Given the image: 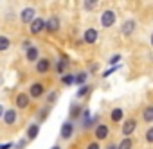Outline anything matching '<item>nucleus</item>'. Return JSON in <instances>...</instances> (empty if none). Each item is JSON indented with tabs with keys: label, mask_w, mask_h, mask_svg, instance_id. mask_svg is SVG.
<instances>
[{
	"label": "nucleus",
	"mask_w": 153,
	"mask_h": 149,
	"mask_svg": "<svg viewBox=\"0 0 153 149\" xmlns=\"http://www.w3.org/2000/svg\"><path fill=\"white\" fill-rule=\"evenodd\" d=\"M115 24V13L112 11V9H106V11H103L101 13V25L103 27H112Z\"/></svg>",
	"instance_id": "nucleus-1"
},
{
	"label": "nucleus",
	"mask_w": 153,
	"mask_h": 149,
	"mask_svg": "<svg viewBox=\"0 0 153 149\" xmlns=\"http://www.w3.org/2000/svg\"><path fill=\"white\" fill-rule=\"evenodd\" d=\"M43 29H45V20H43V18H34V20L31 22V25H29L31 34H40Z\"/></svg>",
	"instance_id": "nucleus-2"
},
{
	"label": "nucleus",
	"mask_w": 153,
	"mask_h": 149,
	"mask_svg": "<svg viewBox=\"0 0 153 149\" xmlns=\"http://www.w3.org/2000/svg\"><path fill=\"white\" fill-rule=\"evenodd\" d=\"M43 92H45L43 85L36 81V83H33V85H31V88H29V97H31V99H38V97H42V95H43Z\"/></svg>",
	"instance_id": "nucleus-3"
},
{
	"label": "nucleus",
	"mask_w": 153,
	"mask_h": 149,
	"mask_svg": "<svg viewBox=\"0 0 153 149\" xmlns=\"http://www.w3.org/2000/svg\"><path fill=\"white\" fill-rule=\"evenodd\" d=\"M74 135V124L72 122H63V126H61V131H59V136L63 138V140H68L70 136Z\"/></svg>",
	"instance_id": "nucleus-4"
},
{
	"label": "nucleus",
	"mask_w": 153,
	"mask_h": 149,
	"mask_svg": "<svg viewBox=\"0 0 153 149\" xmlns=\"http://www.w3.org/2000/svg\"><path fill=\"white\" fill-rule=\"evenodd\" d=\"M135 128H137V120L135 119H126L124 124H123V135L124 136H130L135 131Z\"/></svg>",
	"instance_id": "nucleus-5"
},
{
	"label": "nucleus",
	"mask_w": 153,
	"mask_h": 149,
	"mask_svg": "<svg viewBox=\"0 0 153 149\" xmlns=\"http://www.w3.org/2000/svg\"><path fill=\"white\" fill-rule=\"evenodd\" d=\"M20 18H22L24 24H31V22L36 18V11H34V7H25V9L22 11Z\"/></svg>",
	"instance_id": "nucleus-6"
},
{
	"label": "nucleus",
	"mask_w": 153,
	"mask_h": 149,
	"mask_svg": "<svg viewBox=\"0 0 153 149\" xmlns=\"http://www.w3.org/2000/svg\"><path fill=\"white\" fill-rule=\"evenodd\" d=\"M49 70H51V61L47 58H40L36 61V72L38 74H47Z\"/></svg>",
	"instance_id": "nucleus-7"
},
{
	"label": "nucleus",
	"mask_w": 153,
	"mask_h": 149,
	"mask_svg": "<svg viewBox=\"0 0 153 149\" xmlns=\"http://www.w3.org/2000/svg\"><path fill=\"white\" fill-rule=\"evenodd\" d=\"M108 133H110V128L105 122L97 124V128H96V140H105L108 136Z\"/></svg>",
	"instance_id": "nucleus-8"
},
{
	"label": "nucleus",
	"mask_w": 153,
	"mask_h": 149,
	"mask_svg": "<svg viewBox=\"0 0 153 149\" xmlns=\"http://www.w3.org/2000/svg\"><path fill=\"white\" fill-rule=\"evenodd\" d=\"M25 59H27L29 63L38 61V59H40V50H38L34 45H31L29 49H25Z\"/></svg>",
	"instance_id": "nucleus-9"
},
{
	"label": "nucleus",
	"mask_w": 153,
	"mask_h": 149,
	"mask_svg": "<svg viewBox=\"0 0 153 149\" xmlns=\"http://www.w3.org/2000/svg\"><path fill=\"white\" fill-rule=\"evenodd\" d=\"M135 27H137L135 20H126V22L123 24V27H121V32H123L124 36H131L133 31H135Z\"/></svg>",
	"instance_id": "nucleus-10"
},
{
	"label": "nucleus",
	"mask_w": 153,
	"mask_h": 149,
	"mask_svg": "<svg viewBox=\"0 0 153 149\" xmlns=\"http://www.w3.org/2000/svg\"><path fill=\"white\" fill-rule=\"evenodd\" d=\"M83 41L88 43V45H94L97 41V31L96 29H87L85 34H83Z\"/></svg>",
	"instance_id": "nucleus-11"
},
{
	"label": "nucleus",
	"mask_w": 153,
	"mask_h": 149,
	"mask_svg": "<svg viewBox=\"0 0 153 149\" xmlns=\"http://www.w3.org/2000/svg\"><path fill=\"white\" fill-rule=\"evenodd\" d=\"M16 117H18L16 115V110H13V108L11 110H6L4 111V122H6V126H13L16 122Z\"/></svg>",
	"instance_id": "nucleus-12"
},
{
	"label": "nucleus",
	"mask_w": 153,
	"mask_h": 149,
	"mask_svg": "<svg viewBox=\"0 0 153 149\" xmlns=\"http://www.w3.org/2000/svg\"><path fill=\"white\" fill-rule=\"evenodd\" d=\"M58 29H59V18L52 16V18H49V20L45 22V31H49V32H56Z\"/></svg>",
	"instance_id": "nucleus-13"
},
{
	"label": "nucleus",
	"mask_w": 153,
	"mask_h": 149,
	"mask_svg": "<svg viewBox=\"0 0 153 149\" xmlns=\"http://www.w3.org/2000/svg\"><path fill=\"white\" fill-rule=\"evenodd\" d=\"M29 101H31L29 94H18L16 95V108H20V110L27 108L29 106Z\"/></svg>",
	"instance_id": "nucleus-14"
},
{
	"label": "nucleus",
	"mask_w": 153,
	"mask_h": 149,
	"mask_svg": "<svg viewBox=\"0 0 153 149\" xmlns=\"http://www.w3.org/2000/svg\"><path fill=\"white\" fill-rule=\"evenodd\" d=\"M38 133H40V126L38 124H31L27 128V140H34L38 136Z\"/></svg>",
	"instance_id": "nucleus-15"
},
{
	"label": "nucleus",
	"mask_w": 153,
	"mask_h": 149,
	"mask_svg": "<svg viewBox=\"0 0 153 149\" xmlns=\"http://www.w3.org/2000/svg\"><path fill=\"white\" fill-rule=\"evenodd\" d=\"M133 147V140L130 136H124L119 144H117V149H131Z\"/></svg>",
	"instance_id": "nucleus-16"
},
{
	"label": "nucleus",
	"mask_w": 153,
	"mask_h": 149,
	"mask_svg": "<svg viewBox=\"0 0 153 149\" xmlns=\"http://www.w3.org/2000/svg\"><path fill=\"white\" fill-rule=\"evenodd\" d=\"M142 119L146 122H153V106H146L142 110Z\"/></svg>",
	"instance_id": "nucleus-17"
},
{
	"label": "nucleus",
	"mask_w": 153,
	"mask_h": 149,
	"mask_svg": "<svg viewBox=\"0 0 153 149\" xmlns=\"http://www.w3.org/2000/svg\"><path fill=\"white\" fill-rule=\"evenodd\" d=\"M85 83H87V72H79L78 76H74V85L83 86Z\"/></svg>",
	"instance_id": "nucleus-18"
},
{
	"label": "nucleus",
	"mask_w": 153,
	"mask_h": 149,
	"mask_svg": "<svg viewBox=\"0 0 153 149\" xmlns=\"http://www.w3.org/2000/svg\"><path fill=\"white\" fill-rule=\"evenodd\" d=\"M54 70H56L58 74H63V72L67 70V58H61V59H58V63H56Z\"/></svg>",
	"instance_id": "nucleus-19"
},
{
	"label": "nucleus",
	"mask_w": 153,
	"mask_h": 149,
	"mask_svg": "<svg viewBox=\"0 0 153 149\" xmlns=\"http://www.w3.org/2000/svg\"><path fill=\"white\" fill-rule=\"evenodd\" d=\"M123 115H124V111H123L121 108H114L110 117H112V120H114V122H121V120H123Z\"/></svg>",
	"instance_id": "nucleus-20"
},
{
	"label": "nucleus",
	"mask_w": 153,
	"mask_h": 149,
	"mask_svg": "<svg viewBox=\"0 0 153 149\" xmlns=\"http://www.w3.org/2000/svg\"><path fill=\"white\" fill-rule=\"evenodd\" d=\"M97 2H99V0H83V7L87 11H94L97 7Z\"/></svg>",
	"instance_id": "nucleus-21"
},
{
	"label": "nucleus",
	"mask_w": 153,
	"mask_h": 149,
	"mask_svg": "<svg viewBox=\"0 0 153 149\" xmlns=\"http://www.w3.org/2000/svg\"><path fill=\"white\" fill-rule=\"evenodd\" d=\"M9 45H11V40H9L7 36H0V52L7 50V49H9Z\"/></svg>",
	"instance_id": "nucleus-22"
},
{
	"label": "nucleus",
	"mask_w": 153,
	"mask_h": 149,
	"mask_svg": "<svg viewBox=\"0 0 153 149\" xmlns=\"http://www.w3.org/2000/svg\"><path fill=\"white\" fill-rule=\"evenodd\" d=\"M81 115V108L78 106V104H72L70 106V117H74V119H78Z\"/></svg>",
	"instance_id": "nucleus-23"
},
{
	"label": "nucleus",
	"mask_w": 153,
	"mask_h": 149,
	"mask_svg": "<svg viewBox=\"0 0 153 149\" xmlns=\"http://www.w3.org/2000/svg\"><path fill=\"white\" fill-rule=\"evenodd\" d=\"M88 92H90V86H88V85H83V86L79 88V92L76 94V97H78V99H83V95H87Z\"/></svg>",
	"instance_id": "nucleus-24"
},
{
	"label": "nucleus",
	"mask_w": 153,
	"mask_h": 149,
	"mask_svg": "<svg viewBox=\"0 0 153 149\" xmlns=\"http://www.w3.org/2000/svg\"><path fill=\"white\" fill-rule=\"evenodd\" d=\"M119 68H121L119 65H114V66H110V68H108L106 72H103V77H108L110 74H114V72H115V70H119Z\"/></svg>",
	"instance_id": "nucleus-25"
},
{
	"label": "nucleus",
	"mask_w": 153,
	"mask_h": 149,
	"mask_svg": "<svg viewBox=\"0 0 153 149\" xmlns=\"http://www.w3.org/2000/svg\"><path fill=\"white\" fill-rule=\"evenodd\" d=\"M61 83L63 85H72L74 83V76H63L61 77Z\"/></svg>",
	"instance_id": "nucleus-26"
},
{
	"label": "nucleus",
	"mask_w": 153,
	"mask_h": 149,
	"mask_svg": "<svg viewBox=\"0 0 153 149\" xmlns=\"http://www.w3.org/2000/svg\"><path fill=\"white\" fill-rule=\"evenodd\" d=\"M146 140H148L149 144H153V126H151V128L146 131Z\"/></svg>",
	"instance_id": "nucleus-27"
},
{
	"label": "nucleus",
	"mask_w": 153,
	"mask_h": 149,
	"mask_svg": "<svg viewBox=\"0 0 153 149\" xmlns=\"http://www.w3.org/2000/svg\"><path fill=\"white\" fill-rule=\"evenodd\" d=\"M119 61H121V54H115V56L110 58V65H112V66H114L115 63H119Z\"/></svg>",
	"instance_id": "nucleus-28"
},
{
	"label": "nucleus",
	"mask_w": 153,
	"mask_h": 149,
	"mask_svg": "<svg viewBox=\"0 0 153 149\" xmlns=\"http://www.w3.org/2000/svg\"><path fill=\"white\" fill-rule=\"evenodd\" d=\"M87 119L90 120V110H83V126H85V122H87Z\"/></svg>",
	"instance_id": "nucleus-29"
},
{
	"label": "nucleus",
	"mask_w": 153,
	"mask_h": 149,
	"mask_svg": "<svg viewBox=\"0 0 153 149\" xmlns=\"http://www.w3.org/2000/svg\"><path fill=\"white\" fill-rule=\"evenodd\" d=\"M25 144H27V140L24 138V140H20V142H18V145H15V149H24V147H25Z\"/></svg>",
	"instance_id": "nucleus-30"
},
{
	"label": "nucleus",
	"mask_w": 153,
	"mask_h": 149,
	"mask_svg": "<svg viewBox=\"0 0 153 149\" xmlns=\"http://www.w3.org/2000/svg\"><path fill=\"white\" fill-rule=\"evenodd\" d=\"M87 149H101V147H99V144H97V142H90V144L87 145Z\"/></svg>",
	"instance_id": "nucleus-31"
},
{
	"label": "nucleus",
	"mask_w": 153,
	"mask_h": 149,
	"mask_svg": "<svg viewBox=\"0 0 153 149\" xmlns=\"http://www.w3.org/2000/svg\"><path fill=\"white\" fill-rule=\"evenodd\" d=\"M54 99H56V92H51L49 97H47V101H49V103H54Z\"/></svg>",
	"instance_id": "nucleus-32"
},
{
	"label": "nucleus",
	"mask_w": 153,
	"mask_h": 149,
	"mask_svg": "<svg viewBox=\"0 0 153 149\" xmlns=\"http://www.w3.org/2000/svg\"><path fill=\"white\" fill-rule=\"evenodd\" d=\"M4 111H6V110H4V106H2V104H0V119H2V117H4Z\"/></svg>",
	"instance_id": "nucleus-33"
},
{
	"label": "nucleus",
	"mask_w": 153,
	"mask_h": 149,
	"mask_svg": "<svg viewBox=\"0 0 153 149\" xmlns=\"http://www.w3.org/2000/svg\"><path fill=\"white\" fill-rule=\"evenodd\" d=\"M11 147V144H4V145H0V149H9Z\"/></svg>",
	"instance_id": "nucleus-34"
},
{
	"label": "nucleus",
	"mask_w": 153,
	"mask_h": 149,
	"mask_svg": "<svg viewBox=\"0 0 153 149\" xmlns=\"http://www.w3.org/2000/svg\"><path fill=\"white\" fill-rule=\"evenodd\" d=\"M106 149H117V144H110V145H108Z\"/></svg>",
	"instance_id": "nucleus-35"
},
{
	"label": "nucleus",
	"mask_w": 153,
	"mask_h": 149,
	"mask_svg": "<svg viewBox=\"0 0 153 149\" xmlns=\"http://www.w3.org/2000/svg\"><path fill=\"white\" fill-rule=\"evenodd\" d=\"M51 149H61V147H59V145H54V147H51Z\"/></svg>",
	"instance_id": "nucleus-36"
},
{
	"label": "nucleus",
	"mask_w": 153,
	"mask_h": 149,
	"mask_svg": "<svg viewBox=\"0 0 153 149\" xmlns=\"http://www.w3.org/2000/svg\"><path fill=\"white\" fill-rule=\"evenodd\" d=\"M149 40H151V47H153V34H151V38H149Z\"/></svg>",
	"instance_id": "nucleus-37"
}]
</instances>
